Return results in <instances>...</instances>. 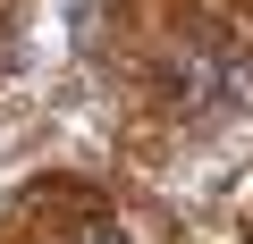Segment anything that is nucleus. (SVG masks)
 <instances>
[{
	"instance_id": "f257e3e1",
	"label": "nucleus",
	"mask_w": 253,
	"mask_h": 244,
	"mask_svg": "<svg viewBox=\"0 0 253 244\" xmlns=\"http://www.w3.org/2000/svg\"><path fill=\"white\" fill-rule=\"evenodd\" d=\"M76 244H126V236H110V227H84V236H76Z\"/></svg>"
}]
</instances>
